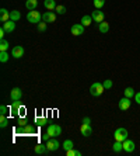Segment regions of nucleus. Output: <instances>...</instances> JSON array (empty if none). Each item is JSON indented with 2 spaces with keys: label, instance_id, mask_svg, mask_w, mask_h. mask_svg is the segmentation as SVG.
<instances>
[{
  "label": "nucleus",
  "instance_id": "2eb2a0df",
  "mask_svg": "<svg viewBox=\"0 0 140 156\" xmlns=\"http://www.w3.org/2000/svg\"><path fill=\"white\" fill-rule=\"evenodd\" d=\"M34 151H35V153L37 155H44V153H46L49 151L48 146L44 145V144H37L35 145V148H34Z\"/></svg>",
  "mask_w": 140,
  "mask_h": 156
},
{
  "label": "nucleus",
  "instance_id": "aec40b11",
  "mask_svg": "<svg viewBox=\"0 0 140 156\" xmlns=\"http://www.w3.org/2000/svg\"><path fill=\"white\" fill-rule=\"evenodd\" d=\"M38 6V0H27L25 2V7L28 9V10H35Z\"/></svg>",
  "mask_w": 140,
  "mask_h": 156
},
{
  "label": "nucleus",
  "instance_id": "9d476101",
  "mask_svg": "<svg viewBox=\"0 0 140 156\" xmlns=\"http://www.w3.org/2000/svg\"><path fill=\"white\" fill-rule=\"evenodd\" d=\"M46 146H48V149L49 151H58V149L60 148V144L58 142V139H55V138H51L49 141H46Z\"/></svg>",
  "mask_w": 140,
  "mask_h": 156
},
{
  "label": "nucleus",
  "instance_id": "0eeeda50",
  "mask_svg": "<svg viewBox=\"0 0 140 156\" xmlns=\"http://www.w3.org/2000/svg\"><path fill=\"white\" fill-rule=\"evenodd\" d=\"M122 144H123V151H125V152H128V153H132L133 151H135V148H136V146H135V142L130 141L129 138L125 139Z\"/></svg>",
  "mask_w": 140,
  "mask_h": 156
},
{
  "label": "nucleus",
  "instance_id": "37998d69",
  "mask_svg": "<svg viewBox=\"0 0 140 156\" xmlns=\"http://www.w3.org/2000/svg\"><path fill=\"white\" fill-rule=\"evenodd\" d=\"M76 156H81V152H80V151H76Z\"/></svg>",
  "mask_w": 140,
  "mask_h": 156
},
{
  "label": "nucleus",
  "instance_id": "c9c22d12",
  "mask_svg": "<svg viewBox=\"0 0 140 156\" xmlns=\"http://www.w3.org/2000/svg\"><path fill=\"white\" fill-rule=\"evenodd\" d=\"M17 124H18L20 127H24V125H27V121H25V120H24V118H22V117H21V118H18V121H17Z\"/></svg>",
  "mask_w": 140,
  "mask_h": 156
},
{
  "label": "nucleus",
  "instance_id": "423d86ee",
  "mask_svg": "<svg viewBox=\"0 0 140 156\" xmlns=\"http://www.w3.org/2000/svg\"><path fill=\"white\" fill-rule=\"evenodd\" d=\"M130 104H132V98H128V97H123L121 98V101H119V108L122 110V111H126V110L130 108Z\"/></svg>",
  "mask_w": 140,
  "mask_h": 156
},
{
  "label": "nucleus",
  "instance_id": "412c9836",
  "mask_svg": "<svg viewBox=\"0 0 140 156\" xmlns=\"http://www.w3.org/2000/svg\"><path fill=\"white\" fill-rule=\"evenodd\" d=\"M21 107H22V105H21V103H20V101H13L10 110L13 111V114H18V111H20V108H21Z\"/></svg>",
  "mask_w": 140,
  "mask_h": 156
},
{
  "label": "nucleus",
  "instance_id": "cd10ccee",
  "mask_svg": "<svg viewBox=\"0 0 140 156\" xmlns=\"http://www.w3.org/2000/svg\"><path fill=\"white\" fill-rule=\"evenodd\" d=\"M7 61H8L7 51H0V62H2V63H6Z\"/></svg>",
  "mask_w": 140,
  "mask_h": 156
},
{
  "label": "nucleus",
  "instance_id": "dca6fc26",
  "mask_svg": "<svg viewBox=\"0 0 140 156\" xmlns=\"http://www.w3.org/2000/svg\"><path fill=\"white\" fill-rule=\"evenodd\" d=\"M10 20V11H7L6 9H0V21L2 23H6Z\"/></svg>",
  "mask_w": 140,
  "mask_h": 156
},
{
  "label": "nucleus",
  "instance_id": "a19ab883",
  "mask_svg": "<svg viewBox=\"0 0 140 156\" xmlns=\"http://www.w3.org/2000/svg\"><path fill=\"white\" fill-rule=\"evenodd\" d=\"M83 122H84V124H90V122H91V120H90L88 117H84V118H83Z\"/></svg>",
  "mask_w": 140,
  "mask_h": 156
},
{
  "label": "nucleus",
  "instance_id": "f8f14e48",
  "mask_svg": "<svg viewBox=\"0 0 140 156\" xmlns=\"http://www.w3.org/2000/svg\"><path fill=\"white\" fill-rule=\"evenodd\" d=\"M42 20H44L45 23H53L56 20V14L53 11H46V13L42 14Z\"/></svg>",
  "mask_w": 140,
  "mask_h": 156
},
{
  "label": "nucleus",
  "instance_id": "f704fd0d",
  "mask_svg": "<svg viewBox=\"0 0 140 156\" xmlns=\"http://www.w3.org/2000/svg\"><path fill=\"white\" fill-rule=\"evenodd\" d=\"M7 114V107L6 105H2L0 107V115H6Z\"/></svg>",
  "mask_w": 140,
  "mask_h": 156
},
{
  "label": "nucleus",
  "instance_id": "f03ea898",
  "mask_svg": "<svg viewBox=\"0 0 140 156\" xmlns=\"http://www.w3.org/2000/svg\"><path fill=\"white\" fill-rule=\"evenodd\" d=\"M27 20H28L31 24H39L41 20H42V14H41L39 11L31 10V11H28V14H27Z\"/></svg>",
  "mask_w": 140,
  "mask_h": 156
},
{
  "label": "nucleus",
  "instance_id": "5701e85b",
  "mask_svg": "<svg viewBox=\"0 0 140 156\" xmlns=\"http://www.w3.org/2000/svg\"><path fill=\"white\" fill-rule=\"evenodd\" d=\"M123 94H125V97H128V98H132V97H135V89L133 87H126L125 90H123Z\"/></svg>",
  "mask_w": 140,
  "mask_h": 156
},
{
  "label": "nucleus",
  "instance_id": "79ce46f5",
  "mask_svg": "<svg viewBox=\"0 0 140 156\" xmlns=\"http://www.w3.org/2000/svg\"><path fill=\"white\" fill-rule=\"evenodd\" d=\"M24 113H25V108H24V107H21V108H20V111H18V114H21V117L24 115Z\"/></svg>",
  "mask_w": 140,
  "mask_h": 156
},
{
  "label": "nucleus",
  "instance_id": "4be33fe9",
  "mask_svg": "<svg viewBox=\"0 0 140 156\" xmlns=\"http://www.w3.org/2000/svg\"><path fill=\"white\" fill-rule=\"evenodd\" d=\"M62 148L65 149V152H66V151H70V149H73V148H74V144H73V141H72V139H66V141L63 142Z\"/></svg>",
  "mask_w": 140,
  "mask_h": 156
},
{
  "label": "nucleus",
  "instance_id": "bb28decb",
  "mask_svg": "<svg viewBox=\"0 0 140 156\" xmlns=\"http://www.w3.org/2000/svg\"><path fill=\"white\" fill-rule=\"evenodd\" d=\"M112 151H114V152H121V151H123V144H122L121 141H116L114 144V146H112Z\"/></svg>",
  "mask_w": 140,
  "mask_h": 156
},
{
  "label": "nucleus",
  "instance_id": "72a5a7b5",
  "mask_svg": "<svg viewBox=\"0 0 140 156\" xmlns=\"http://www.w3.org/2000/svg\"><path fill=\"white\" fill-rule=\"evenodd\" d=\"M38 30H39V31H42V33H44L45 30H46V23H39V24H38Z\"/></svg>",
  "mask_w": 140,
  "mask_h": 156
},
{
  "label": "nucleus",
  "instance_id": "39448f33",
  "mask_svg": "<svg viewBox=\"0 0 140 156\" xmlns=\"http://www.w3.org/2000/svg\"><path fill=\"white\" fill-rule=\"evenodd\" d=\"M22 97V91L20 87H14V89H11L10 91V98L11 101H20Z\"/></svg>",
  "mask_w": 140,
  "mask_h": 156
},
{
  "label": "nucleus",
  "instance_id": "4468645a",
  "mask_svg": "<svg viewBox=\"0 0 140 156\" xmlns=\"http://www.w3.org/2000/svg\"><path fill=\"white\" fill-rule=\"evenodd\" d=\"M3 28L6 30V33H13L15 30V21H13V20H8V21L3 23Z\"/></svg>",
  "mask_w": 140,
  "mask_h": 156
},
{
  "label": "nucleus",
  "instance_id": "e433bc0d",
  "mask_svg": "<svg viewBox=\"0 0 140 156\" xmlns=\"http://www.w3.org/2000/svg\"><path fill=\"white\" fill-rule=\"evenodd\" d=\"M67 156H76V149H70V151H66Z\"/></svg>",
  "mask_w": 140,
  "mask_h": 156
},
{
  "label": "nucleus",
  "instance_id": "2f4dec72",
  "mask_svg": "<svg viewBox=\"0 0 140 156\" xmlns=\"http://www.w3.org/2000/svg\"><path fill=\"white\" fill-rule=\"evenodd\" d=\"M55 11L58 13V14H65V13H66V7H65V6H62V4H59V6H56Z\"/></svg>",
  "mask_w": 140,
  "mask_h": 156
},
{
  "label": "nucleus",
  "instance_id": "f3484780",
  "mask_svg": "<svg viewBox=\"0 0 140 156\" xmlns=\"http://www.w3.org/2000/svg\"><path fill=\"white\" fill-rule=\"evenodd\" d=\"M98 31H100V33H102V34L108 33V31H109V23H107V21L98 23Z\"/></svg>",
  "mask_w": 140,
  "mask_h": 156
},
{
  "label": "nucleus",
  "instance_id": "473e14b6",
  "mask_svg": "<svg viewBox=\"0 0 140 156\" xmlns=\"http://www.w3.org/2000/svg\"><path fill=\"white\" fill-rule=\"evenodd\" d=\"M102 84H104V87H105V90H109V89H112V86H114L112 80H109V79H107Z\"/></svg>",
  "mask_w": 140,
  "mask_h": 156
},
{
  "label": "nucleus",
  "instance_id": "7ed1b4c3",
  "mask_svg": "<svg viewBox=\"0 0 140 156\" xmlns=\"http://www.w3.org/2000/svg\"><path fill=\"white\" fill-rule=\"evenodd\" d=\"M46 132L51 135L52 138H56V136L62 135V127H60V125H58V124H51V125H48Z\"/></svg>",
  "mask_w": 140,
  "mask_h": 156
},
{
  "label": "nucleus",
  "instance_id": "6ab92c4d",
  "mask_svg": "<svg viewBox=\"0 0 140 156\" xmlns=\"http://www.w3.org/2000/svg\"><path fill=\"white\" fill-rule=\"evenodd\" d=\"M20 132H22V134H34L35 132V127H32V125H24L22 128H20Z\"/></svg>",
  "mask_w": 140,
  "mask_h": 156
},
{
  "label": "nucleus",
  "instance_id": "ea45409f",
  "mask_svg": "<svg viewBox=\"0 0 140 156\" xmlns=\"http://www.w3.org/2000/svg\"><path fill=\"white\" fill-rule=\"evenodd\" d=\"M4 35H6V30H4L3 27H2V28H0V38L3 40V38H4Z\"/></svg>",
  "mask_w": 140,
  "mask_h": 156
},
{
  "label": "nucleus",
  "instance_id": "1a4fd4ad",
  "mask_svg": "<svg viewBox=\"0 0 140 156\" xmlns=\"http://www.w3.org/2000/svg\"><path fill=\"white\" fill-rule=\"evenodd\" d=\"M11 56L13 58H15V59H20V58H22L24 56V48L22 47H14L13 49H11Z\"/></svg>",
  "mask_w": 140,
  "mask_h": 156
},
{
  "label": "nucleus",
  "instance_id": "4c0bfd02",
  "mask_svg": "<svg viewBox=\"0 0 140 156\" xmlns=\"http://www.w3.org/2000/svg\"><path fill=\"white\" fill-rule=\"evenodd\" d=\"M51 138H52V136L48 134V132H46V134H44V135H42V139H44V141H49V139H51Z\"/></svg>",
  "mask_w": 140,
  "mask_h": 156
},
{
  "label": "nucleus",
  "instance_id": "393cba45",
  "mask_svg": "<svg viewBox=\"0 0 140 156\" xmlns=\"http://www.w3.org/2000/svg\"><path fill=\"white\" fill-rule=\"evenodd\" d=\"M92 21H94V20H92L91 16H83V18H81V24L84 27H88Z\"/></svg>",
  "mask_w": 140,
  "mask_h": 156
},
{
  "label": "nucleus",
  "instance_id": "6e6552de",
  "mask_svg": "<svg viewBox=\"0 0 140 156\" xmlns=\"http://www.w3.org/2000/svg\"><path fill=\"white\" fill-rule=\"evenodd\" d=\"M91 17H92V20L98 24V23H102L104 21V18H105V14H104L102 11H100L98 9H97L95 11H92L91 13Z\"/></svg>",
  "mask_w": 140,
  "mask_h": 156
},
{
  "label": "nucleus",
  "instance_id": "a211bd4d",
  "mask_svg": "<svg viewBox=\"0 0 140 156\" xmlns=\"http://www.w3.org/2000/svg\"><path fill=\"white\" fill-rule=\"evenodd\" d=\"M44 6H45V9H48V10H55L58 4H56L55 0H45Z\"/></svg>",
  "mask_w": 140,
  "mask_h": 156
},
{
  "label": "nucleus",
  "instance_id": "20e7f679",
  "mask_svg": "<svg viewBox=\"0 0 140 156\" xmlns=\"http://www.w3.org/2000/svg\"><path fill=\"white\" fill-rule=\"evenodd\" d=\"M128 129L126 128H118V129L114 132V136H115V141H121L123 142L125 139H128Z\"/></svg>",
  "mask_w": 140,
  "mask_h": 156
},
{
  "label": "nucleus",
  "instance_id": "b1692460",
  "mask_svg": "<svg viewBox=\"0 0 140 156\" xmlns=\"http://www.w3.org/2000/svg\"><path fill=\"white\" fill-rule=\"evenodd\" d=\"M20 18H21V13H20L18 10L10 11V20H13V21H18Z\"/></svg>",
  "mask_w": 140,
  "mask_h": 156
},
{
  "label": "nucleus",
  "instance_id": "ddd939ff",
  "mask_svg": "<svg viewBox=\"0 0 140 156\" xmlns=\"http://www.w3.org/2000/svg\"><path fill=\"white\" fill-rule=\"evenodd\" d=\"M72 34L76 37L84 34V26H83V24H74V26L72 27Z\"/></svg>",
  "mask_w": 140,
  "mask_h": 156
},
{
  "label": "nucleus",
  "instance_id": "c85d7f7f",
  "mask_svg": "<svg viewBox=\"0 0 140 156\" xmlns=\"http://www.w3.org/2000/svg\"><path fill=\"white\" fill-rule=\"evenodd\" d=\"M8 125V118L6 115H0V127L6 128Z\"/></svg>",
  "mask_w": 140,
  "mask_h": 156
},
{
  "label": "nucleus",
  "instance_id": "c756f323",
  "mask_svg": "<svg viewBox=\"0 0 140 156\" xmlns=\"http://www.w3.org/2000/svg\"><path fill=\"white\" fill-rule=\"evenodd\" d=\"M7 49H8V41H6L3 38L0 41V51H7Z\"/></svg>",
  "mask_w": 140,
  "mask_h": 156
},
{
  "label": "nucleus",
  "instance_id": "58836bf2",
  "mask_svg": "<svg viewBox=\"0 0 140 156\" xmlns=\"http://www.w3.org/2000/svg\"><path fill=\"white\" fill-rule=\"evenodd\" d=\"M135 101H136L137 104H140V91H139V93H136V94H135Z\"/></svg>",
  "mask_w": 140,
  "mask_h": 156
},
{
  "label": "nucleus",
  "instance_id": "a878e982",
  "mask_svg": "<svg viewBox=\"0 0 140 156\" xmlns=\"http://www.w3.org/2000/svg\"><path fill=\"white\" fill-rule=\"evenodd\" d=\"M35 124H37L38 127H45V125L48 124V120H46L45 117H37V118H35Z\"/></svg>",
  "mask_w": 140,
  "mask_h": 156
},
{
  "label": "nucleus",
  "instance_id": "9b49d317",
  "mask_svg": "<svg viewBox=\"0 0 140 156\" xmlns=\"http://www.w3.org/2000/svg\"><path fill=\"white\" fill-rule=\"evenodd\" d=\"M80 132L83 136H90V135L92 134V128L90 127V124H81V127H80Z\"/></svg>",
  "mask_w": 140,
  "mask_h": 156
},
{
  "label": "nucleus",
  "instance_id": "f257e3e1",
  "mask_svg": "<svg viewBox=\"0 0 140 156\" xmlns=\"http://www.w3.org/2000/svg\"><path fill=\"white\" fill-rule=\"evenodd\" d=\"M104 91H105V87H104V84L100 83V82L92 83L91 87H90V93H91V96H94V97H98V96H101Z\"/></svg>",
  "mask_w": 140,
  "mask_h": 156
},
{
  "label": "nucleus",
  "instance_id": "7c9ffc66",
  "mask_svg": "<svg viewBox=\"0 0 140 156\" xmlns=\"http://www.w3.org/2000/svg\"><path fill=\"white\" fill-rule=\"evenodd\" d=\"M104 4H105V0H94V6H95V9H98V10H101V9L104 7Z\"/></svg>",
  "mask_w": 140,
  "mask_h": 156
}]
</instances>
